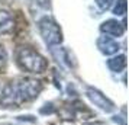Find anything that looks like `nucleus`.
<instances>
[{
	"label": "nucleus",
	"instance_id": "5",
	"mask_svg": "<svg viewBox=\"0 0 129 125\" xmlns=\"http://www.w3.org/2000/svg\"><path fill=\"white\" fill-rule=\"evenodd\" d=\"M100 31H102L106 36L119 38V36L123 35L125 28L122 26L120 22H117V20H115V19H109V20H105L103 23L100 25Z\"/></svg>",
	"mask_w": 129,
	"mask_h": 125
},
{
	"label": "nucleus",
	"instance_id": "7",
	"mask_svg": "<svg viewBox=\"0 0 129 125\" xmlns=\"http://www.w3.org/2000/svg\"><path fill=\"white\" fill-rule=\"evenodd\" d=\"M15 28V19L12 13L5 9H0V34H7Z\"/></svg>",
	"mask_w": 129,
	"mask_h": 125
},
{
	"label": "nucleus",
	"instance_id": "10",
	"mask_svg": "<svg viewBox=\"0 0 129 125\" xmlns=\"http://www.w3.org/2000/svg\"><path fill=\"white\" fill-rule=\"evenodd\" d=\"M113 2L115 0H94V3L97 5V7H99L100 10H103V12L110 9L112 5H113Z\"/></svg>",
	"mask_w": 129,
	"mask_h": 125
},
{
	"label": "nucleus",
	"instance_id": "6",
	"mask_svg": "<svg viewBox=\"0 0 129 125\" xmlns=\"http://www.w3.org/2000/svg\"><path fill=\"white\" fill-rule=\"evenodd\" d=\"M96 44L99 51L105 55H113L119 51V44L110 36H100Z\"/></svg>",
	"mask_w": 129,
	"mask_h": 125
},
{
	"label": "nucleus",
	"instance_id": "11",
	"mask_svg": "<svg viewBox=\"0 0 129 125\" xmlns=\"http://www.w3.org/2000/svg\"><path fill=\"white\" fill-rule=\"evenodd\" d=\"M6 63H7V53H6V49L0 45V70L5 68Z\"/></svg>",
	"mask_w": 129,
	"mask_h": 125
},
{
	"label": "nucleus",
	"instance_id": "12",
	"mask_svg": "<svg viewBox=\"0 0 129 125\" xmlns=\"http://www.w3.org/2000/svg\"><path fill=\"white\" fill-rule=\"evenodd\" d=\"M34 2L44 9H49V6H51V0H34Z\"/></svg>",
	"mask_w": 129,
	"mask_h": 125
},
{
	"label": "nucleus",
	"instance_id": "8",
	"mask_svg": "<svg viewBox=\"0 0 129 125\" xmlns=\"http://www.w3.org/2000/svg\"><path fill=\"white\" fill-rule=\"evenodd\" d=\"M107 67L113 73H120L126 67V57L125 55H116L107 60Z\"/></svg>",
	"mask_w": 129,
	"mask_h": 125
},
{
	"label": "nucleus",
	"instance_id": "1",
	"mask_svg": "<svg viewBox=\"0 0 129 125\" xmlns=\"http://www.w3.org/2000/svg\"><path fill=\"white\" fill-rule=\"evenodd\" d=\"M42 92V83L32 77H22L10 82L0 93V103L5 106H19L23 102L36 99Z\"/></svg>",
	"mask_w": 129,
	"mask_h": 125
},
{
	"label": "nucleus",
	"instance_id": "3",
	"mask_svg": "<svg viewBox=\"0 0 129 125\" xmlns=\"http://www.w3.org/2000/svg\"><path fill=\"white\" fill-rule=\"evenodd\" d=\"M38 29L41 34L42 39L47 45H59L62 42V31L57 22H54L51 18H42L38 22Z\"/></svg>",
	"mask_w": 129,
	"mask_h": 125
},
{
	"label": "nucleus",
	"instance_id": "2",
	"mask_svg": "<svg viewBox=\"0 0 129 125\" xmlns=\"http://www.w3.org/2000/svg\"><path fill=\"white\" fill-rule=\"evenodd\" d=\"M16 60H18L19 66L29 73L41 74V73H44L48 68V61L45 60V57H42L38 51H35L30 47L18 48Z\"/></svg>",
	"mask_w": 129,
	"mask_h": 125
},
{
	"label": "nucleus",
	"instance_id": "4",
	"mask_svg": "<svg viewBox=\"0 0 129 125\" xmlns=\"http://www.w3.org/2000/svg\"><path fill=\"white\" fill-rule=\"evenodd\" d=\"M87 97L90 101L93 102L96 106H99L102 111H105V112H112L113 109H115V105H113V102L110 99H107L102 92H99L97 89H93V87H88L87 89Z\"/></svg>",
	"mask_w": 129,
	"mask_h": 125
},
{
	"label": "nucleus",
	"instance_id": "9",
	"mask_svg": "<svg viewBox=\"0 0 129 125\" xmlns=\"http://www.w3.org/2000/svg\"><path fill=\"white\" fill-rule=\"evenodd\" d=\"M126 0H117L115 7H113V13L116 15V16H125V13H126Z\"/></svg>",
	"mask_w": 129,
	"mask_h": 125
}]
</instances>
